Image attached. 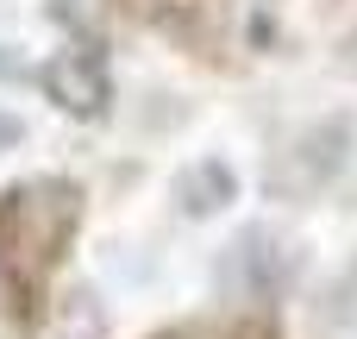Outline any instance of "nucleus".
I'll return each instance as SVG.
<instances>
[{"instance_id": "f257e3e1", "label": "nucleus", "mask_w": 357, "mask_h": 339, "mask_svg": "<svg viewBox=\"0 0 357 339\" xmlns=\"http://www.w3.org/2000/svg\"><path fill=\"white\" fill-rule=\"evenodd\" d=\"M75 220H82V189L63 176H31L0 195V264L19 277V296H31L56 271V258L75 239Z\"/></svg>"}, {"instance_id": "f03ea898", "label": "nucleus", "mask_w": 357, "mask_h": 339, "mask_svg": "<svg viewBox=\"0 0 357 339\" xmlns=\"http://www.w3.org/2000/svg\"><path fill=\"white\" fill-rule=\"evenodd\" d=\"M345 157H351V120H345V113H326V120L301 126V132L276 151V164L264 170V189L282 195V201H307V195H320V189L345 170Z\"/></svg>"}, {"instance_id": "7ed1b4c3", "label": "nucleus", "mask_w": 357, "mask_h": 339, "mask_svg": "<svg viewBox=\"0 0 357 339\" xmlns=\"http://www.w3.org/2000/svg\"><path fill=\"white\" fill-rule=\"evenodd\" d=\"M38 82H44V94H50L69 120H107V107H113V75H107L100 44L56 50V57L38 69Z\"/></svg>"}, {"instance_id": "20e7f679", "label": "nucleus", "mask_w": 357, "mask_h": 339, "mask_svg": "<svg viewBox=\"0 0 357 339\" xmlns=\"http://www.w3.org/2000/svg\"><path fill=\"white\" fill-rule=\"evenodd\" d=\"M226 277L251 302H276L289 289V277H295V245L282 233H270V226H245L232 239V252H226Z\"/></svg>"}, {"instance_id": "39448f33", "label": "nucleus", "mask_w": 357, "mask_h": 339, "mask_svg": "<svg viewBox=\"0 0 357 339\" xmlns=\"http://www.w3.org/2000/svg\"><path fill=\"white\" fill-rule=\"evenodd\" d=\"M238 201V170L226 164V157H195L182 176H176V208L188 214V220H213V214H226Z\"/></svg>"}, {"instance_id": "423d86ee", "label": "nucleus", "mask_w": 357, "mask_h": 339, "mask_svg": "<svg viewBox=\"0 0 357 339\" xmlns=\"http://www.w3.org/2000/svg\"><path fill=\"white\" fill-rule=\"evenodd\" d=\"M50 339H107V308L88 283H69L56 296V321H50Z\"/></svg>"}, {"instance_id": "0eeeda50", "label": "nucleus", "mask_w": 357, "mask_h": 339, "mask_svg": "<svg viewBox=\"0 0 357 339\" xmlns=\"http://www.w3.org/2000/svg\"><path fill=\"white\" fill-rule=\"evenodd\" d=\"M44 13H50V25H63L82 44H100L113 25V0H44Z\"/></svg>"}, {"instance_id": "6e6552de", "label": "nucleus", "mask_w": 357, "mask_h": 339, "mask_svg": "<svg viewBox=\"0 0 357 339\" xmlns=\"http://www.w3.org/2000/svg\"><path fill=\"white\" fill-rule=\"evenodd\" d=\"M151 19L163 31L188 38V44H201L207 38V19H213V0H151Z\"/></svg>"}, {"instance_id": "1a4fd4ad", "label": "nucleus", "mask_w": 357, "mask_h": 339, "mask_svg": "<svg viewBox=\"0 0 357 339\" xmlns=\"http://www.w3.org/2000/svg\"><path fill=\"white\" fill-rule=\"evenodd\" d=\"M226 339H282V333H276V321H270V315H251V321H238Z\"/></svg>"}, {"instance_id": "9d476101", "label": "nucleus", "mask_w": 357, "mask_h": 339, "mask_svg": "<svg viewBox=\"0 0 357 339\" xmlns=\"http://www.w3.org/2000/svg\"><path fill=\"white\" fill-rule=\"evenodd\" d=\"M19 138H25V126H19V120H13V113H0V151H13V145H19Z\"/></svg>"}, {"instance_id": "9b49d317", "label": "nucleus", "mask_w": 357, "mask_h": 339, "mask_svg": "<svg viewBox=\"0 0 357 339\" xmlns=\"http://www.w3.org/2000/svg\"><path fill=\"white\" fill-rule=\"evenodd\" d=\"M13 75H25V63H19V50L0 44V82H13Z\"/></svg>"}]
</instances>
